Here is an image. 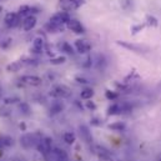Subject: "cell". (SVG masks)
Instances as JSON below:
<instances>
[{"label":"cell","mask_w":161,"mask_h":161,"mask_svg":"<svg viewBox=\"0 0 161 161\" xmlns=\"http://www.w3.org/2000/svg\"><path fill=\"white\" fill-rule=\"evenodd\" d=\"M23 65H24L23 61H13L9 65H6V71H9V73H16V71H19L23 68Z\"/></svg>","instance_id":"obj_14"},{"label":"cell","mask_w":161,"mask_h":161,"mask_svg":"<svg viewBox=\"0 0 161 161\" xmlns=\"http://www.w3.org/2000/svg\"><path fill=\"white\" fill-rule=\"evenodd\" d=\"M66 28L69 30H71L73 33H75V34H84L85 33L84 26L81 25L80 21L76 20V19H70V21L66 24Z\"/></svg>","instance_id":"obj_7"},{"label":"cell","mask_w":161,"mask_h":161,"mask_svg":"<svg viewBox=\"0 0 161 161\" xmlns=\"http://www.w3.org/2000/svg\"><path fill=\"white\" fill-rule=\"evenodd\" d=\"M70 94H71V90L66 85H55L50 90V96L55 99H65V97H69Z\"/></svg>","instance_id":"obj_2"},{"label":"cell","mask_w":161,"mask_h":161,"mask_svg":"<svg viewBox=\"0 0 161 161\" xmlns=\"http://www.w3.org/2000/svg\"><path fill=\"white\" fill-rule=\"evenodd\" d=\"M0 1H1V0H0Z\"/></svg>","instance_id":"obj_38"},{"label":"cell","mask_w":161,"mask_h":161,"mask_svg":"<svg viewBox=\"0 0 161 161\" xmlns=\"http://www.w3.org/2000/svg\"><path fill=\"white\" fill-rule=\"evenodd\" d=\"M86 0H60L59 5L63 11H71V10H75L78 8H80L82 4H85Z\"/></svg>","instance_id":"obj_3"},{"label":"cell","mask_w":161,"mask_h":161,"mask_svg":"<svg viewBox=\"0 0 161 161\" xmlns=\"http://www.w3.org/2000/svg\"><path fill=\"white\" fill-rule=\"evenodd\" d=\"M35 25H36V18L34 15H30V16H28V18H25L23 20V29L25 31L33 30L35 28Z\"/></svg>","instance_id":"obj_11"},{"label":"cell","mask_w":161,"mask_h":161,"mask_svg":"<svg viewBox=\"0 0 161 161\" xmlns=\"http://www.w3.org/2000/svg\"><path fill=\"white\" fill-rule=\"evenodd\" d=\"M70 19L71 18H70L69 13H66V11H59V13L54 14L50 18L46 28L51 33H63V30L65 29V25L70 21Z\"/></svg>","instance_id":"obj_1"},{"label":"cell","mask_w":161,"mask_h":161,"mask_svg":"<svg viewBox=\"0 0 161 161\" xmlns=\"http://www.w3.org/2000/svg\"><path fill=\"white\" fill-rule=\"evenodd\" d=\"M20 129H23V130H25V124H20Z\"/></svg>","instance_id":"obj_35"},{"label":"cell","mask_w":161,"mask_h":161,"mask_svg":"<svg viewBox=\"0 0 161 161\" xmlns=\"http://www.w3.org/2000/svg\"><path fill=\"white\" fill-rule=\"evenodd\" d=\"M118 44L121 45V46H124V47H126V49L136 51V53H141V50H142V47H140L137 45H134V44H127V42H124V41H118Z\"/></svg>","instance_id":"obj_18"},{"label":"cell","mask_w":161,"mask_h":161,"mask_svg":"<svg viewBox=\"0 0 161 161\" xmlns=\"http://www.w3.org/2000/svg\"><path fill=\"white\" fill-rule=\"evenodd\" d=\"M75 47H76L78 53H80V54H87L91 50V45L86 40H81V39L75 41Z\"/></svg>","instance_id":"obj_9"},{"label":"cell","mask_w":161,"mask_h":161,"mask_svg":"<svg viewBox=\"0 0 161 161\" xmlns=\"http://www.w3.org/2000/svg\"><path fill=\"white\" fill-rule=\"evenodd\" d=\"M125 127H126V125L124 122H121V121H118V122H114V124L109 125V129H111L114 131H122V130H125Z\"/></svg>","instance_id":"obj_21"},{"label":"cell","mask_w":161,"mask_h":161,"mask_svg":"<svg viewBox=\"0 0 161 161\" xmlns=\"http://www.w3.org/2000/svg\"><path fill=\"white\" fill-rule=\"evenodd\" d=\"M1 145H4V146H10V145H13V139L11 137H9V136H4V137H1Z\"/></svg>","instance_id":"obj_28"},{"label":"cell","mask_w":161,"mask_h":161,"mask_svg":"<svg viewBox=\"0 0 161 161\" xmlns=\"http://www.w3.org/2000/svg\"><path fill=\"white\" fill-rule=\"evenodd\" d=\"M0 155H3V151H1V150H0Z\"/></svg>","instance_id":"obj_37"},{"label":"cell","mask_w":161,"mask_h":161,"mask_svg":"<svg viewBox=\"0 0 161 161\" xmlns=\"http://www.w3.org/2000/svg\"><path fill=\"white\" fill-rule=\"evenodd\" d=\"M20 80L23 82H25V84H28V85H31V86H39L42 82L40 78L35 76V75H24V76H21Z\"/></svg>","instance_id":"obj_10"},{"label":"cell","mask_w":161,"mask_h":161,"mask_svg":"<svg viewBox=\"0 0 161 161\" xmlns=\"http://www.w3.org/2000/svg\"><path fill=\"white\" fill-rule=\"evenodd\" d=\"M86 108L89 110H95L96 109V105L92 103V101H86Z\"/></svg>","instance_id":"obj_32"},{"label":"cell","mask_w":161,"mask_h":161,"mask_svg":"<svg viewBox=\"0 0 161 161\" xmlns=\"http://www.w3.org/2000/svg\"><path fill=\"white\" fill-rule=\"evenodd\" d=\"M75 80L78 81L79 84H87V82H89L85 78H80V76H76V78H75Z\"/></svg>","instance_id":"obj_33"},{"label":"cell","mask_w":161,"mask_h":161,"mask_svg":"<svg viewBox=\"0 0 161 161\" xmlns=\"http://www.w3.org/2000/svg\"><path fill=\"white\" fill-rule=\"evenodd\" d=\"M38 151L41 153L44 156H46L53 149V140L50 139V137H42L39 140V142H38Z\"/></svg>","instance_id":"obj_4"},{"label":"cell","mask_w":161,"mask_h":161,"mask_svg":"<svg viewBox=\"0 0 161 161\" xmlns=\"http://www.w3.org/2000/svg\"><path fill=\"white\" fill-rule=\"evenodd\" d=\"M5 24L9 26V28H15L19 25L20 23V18L18 15V13H8L5 15V19H4Z\"/></svg>","instance_id":"obj_6"},{"label":"cell","mask_w":161,"mask_h":161,"mask_svg":"<svg viewBox=\"0 0 161 161\" xmlns=\"http://www.w3.org/2000/svg\"><path fill=\"white\" fill-rule=\"evenodd\" d=\"M91 125L99 126V125H101V121H99L97 119H91Z\"/></svg>","instance_id":"obj_34"},{"label":"cell","mask_w":161,"mask_h":161,"mask_svg":"<svg viewBox=\"0 0 161 161\" xmlns=\"http://www.w3.org/2000/svg\"><path fill=\"white\" fill-rule=\"evenodd\" d=\"M66 61V58L65 56H56V58H51L50 63L53 65H60V64H64Z\"/></svg>","instance_id":"obj_23"},{"label":"cell","mask_w":161,"mask_h":161,"mask_svg":"<svg viewBox=\"0 0 161 161\" xmlns=\"http://www.w3.org/2000/svg\"><path fill=\"white\" fill-rule=\"evenodd\" d=\"M20 142H21V145H23L24 149H31V147L35 146V145L38 146L39 140L35 139V135L26 134V135H24V136L20 139Z\"/></svg>","instance_id":"obj_5"},{"label":"cell","mask_w":161,"mask_h":161,"mask_svg":"<svg viewBox=\"0 0 161 161\" xmlns=\"http://www.w3.org/2000/svg\"><path fill=\"white\" fill-rule=\"evenodd\" d=\"M19 110H20V113H23V114H25V115H29V113H30V106H29L26 103H21V104H19Z\"/></svg>","instance_id":"obj_24"},{"label":"cell","mask_w":161,"mask_h":161,"mask_svg":"<svg viewBox=\"0 0 161 161\" xmlns=\"http://www.w3.org/2000/svg\"><path fill=\"white\" fill-rule=\"evenodd\" d=\"M146 26V24L144 23V24H137V25H134V26H131V33L135 35V34H137L139 31H141Z\"/></svg>","instance_id":"obj_25"},{"label":"cell","mask_w":161,"mask_h":161,"mask_svg":"<svg viewBox=\"0 0 161 161\" xmlns=\"http://www.w3.org/2000/svg\"><path fill=\"white\" fill-rule=\"evenodd\" d=\"M64 141H65L68 145H73V144L76 141V135H75L74 132H71V131H68V132H65V135H64Z\"/></svg>","instance_id":"obj_17"},{"label":"cell","mask_w":161,"mask_h":161,"mask_svg":"<svg viewBox=\"0 0 161 161\" xmlns=\"http://www.w3.org/2000/svg\"><path fill=\"white\" fill-rule=\"evenodd\" d=\"M31 13H38V9L36 8H34V6H29V5H23V6H20L19 8V13H18V15H19V18L21 19H25V18H28V16H30L31 15Z\"/></svg>","instance_id":"obj_8"},{"label":"cell","mask_w":161,"mask_h":161,"mask_svg":"<svg viewBox=\"0 0 161 161\" xmlns=\"http://www.w3.org/2000/svg\"><path fill=\"white\" fill-rule=\"evenodd\" d=\"M44 45H45V42H44V39L41 38V36H38V38H35L34 41H33V51L34 53H41L42 51V49H44Z\"/></svg>","instance_id":"obj_13"},{"label":"cell","mask_w":161,"mask_h":161,"mask_svg":"<svg viewBox=\"0 0 161 161\" xmlns=\"http://www.w3.org/2000/svg\"><path fill=\"white\" fill-rule=\"evenodd\" d=\"M11 42H13V39H11V38H5L4 40L0 41V47H1V49H8V47L11 45Z\"/></svg>","instance_id":"obj_26"},{"label":"cell","mask_w":161,"mask_h":161,"mask_svg":"<svg viewBox=\"0 0 161 161\" xmlns=\"http://www.w3.org/2000/svg\"><path fill=\"white\" fill-rule=\"evenodd\" d=\"M16 101H20V100H19V97H5V99H4V104H5V105L15 104Z\"/></svg>","instance_id":"obj_30"},{"label":"cell","mask_w":161,"mask_h":161,"mask_svg":"<svg viewBox=\"0 0 161 161\" xmlns=\"http://www.w3.org/2000/svg\"><path fill=\"white\" fill-rule=\"evenodd\" d=\"M10 114H11V111H10L6 106H1V108H0V116H1V118H8Z\"/></svg>","instance_id":"obj_29"},{"label":"cell","mask_w":161,"mask_h":161,"mask_svg":"<svg viewBox=\"0 0 161 161\" xmlns=\"http://www.w3.org/2000/svg\"><path fill=\"white\" fill-rule=\"evenodd\" d=\"M1 11H3V8H1V6H0V13H1Z\"/></svg>","instance_id":"obj_36"},{"label":"cell","mask_w":161,"mask_h":161,"mask_svg":"<svg viewBox=\"0 0 161 161\" xmlns=\"http://www.w3.org/2000/svg\"><path fill=\"white\" fill-rule=\"evenodd\" d=\"M94 90L92 89H84L82 91H81L80 94V97L81 99H84V100H91V97L94 96Z\"/></svg>","instance_id":"obj_19"},{"label":"cell","mask_w":161,"mask_h":161,"mask_svg":"<svg viewBox=\"0 0 161 161\" xmlns=\"http://www.w3.org/2000/svg\"><path fill=\"white\" fill-rule=\"evenodd\" d=\"M60 47H61V50L64 51V53H66V54H74V49H73V46L69 44V42H63L61 45H60Z\"/></svg>","instance_id":"obj_22"},{"label":"cell","mask_w":161,"mask_h":161,"mask_svg":"<svg viewBox=\"0 0 161 161\" xmlns=\"http://www.w3.org/2000/svg\"><path fill=\"white\" fill-rule=\"evenodd\" d=\"M63 110H64V104H63L61 101H54V103L51 104V106H50V113H51L53 115L59 114V113H61Z\"/></svg>","instance_id":"obj_15"},{"label":"cell","mask_w":161,"mask_h":161,"mask_svg":"<svg viewBox=\"0 0 161 161\" xmlns=\"http://www.w3.org/2000/svg\"><path fill=\"white\" fill-rule=\"evenodd\" d=\"M99 160L100 161H113V159L108 155V154H105V153H101V154H99Z\"/></svg>","instance_id":"obj_31"},{"label":"cell","mask_w":161,"mask_h":161,"mask_svg":"<svg viewBox=\"0 0 161 161\" xmlns=\"http://www.w3.org/2000/svg\"><path fill=\"white\" fill-rule=\"evenodd\" d=\"M79 130H80V135L81 137L86 141V142H90V141H92V137H91V132H90V130H89V127L86 126V125H80L79 126Z\"/></svg>","instance_id":"obj_12"},{"label":"cell","mask_w":161,"mask_h":161,"mask_svg":"<svg viewBox=\"0 0 161 161\" xmlns=\"http://www.w3.org/2000/svg\"><path fill=\"white\" fill-rule=\"evenodd\" d=\"M122 110H124L122 105H120V104H113L108 109V115H110V116L111 115H119Z\"/></svg>","instance_id":"obj_16"},{"label":"cell","mask_w":161,"mask_h":161,"mask_svg":"<svg viewBox=\"0 0 161 161\" xmlns=\"http://www.w3.org/2000/svg\"><path fill=\"white\" fill-rule=\"evenodd\" d=\"M147 26H153V28H156L159 25V21L158 19L154 16V15H146V23H145Z\"/></svg>","instance_id":"obj_20"},{"label":"cell","mask_w":161,"mask_h":161,"mask_svg":"<svg viewBox=\"0 0 161 161\" xmlns=\"http://www.w3.org/2000/svg\"><path fill=\"white\" fill-rule=\"evenodd\" d=\"M105 96H106V99H109V100H115V99H118V92L111 91V90H106V91H105Z\"/></svg>","instance_id":"obj_27"}]
</instances>
